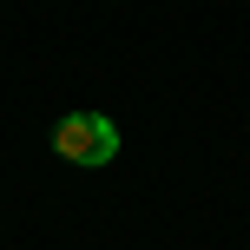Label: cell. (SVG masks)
Instances as JSON below:
<instances>
[{
  "instance_id": "6da1fadb",
  "label": "cell",
  "mask_w": 250,
  "mask_h": 250,
  "mask_svg": "<svg viewBox=\"0 0 250 250\" xmlns=\"http://www.w3.org/2000/svg\"><path fill=\"white\" fill-rule=\"evenodd\" d=\"M53 151L66 165H112L119 158V125L105 112H66L53 125Z\"/></svg>"
}]
</instances>
